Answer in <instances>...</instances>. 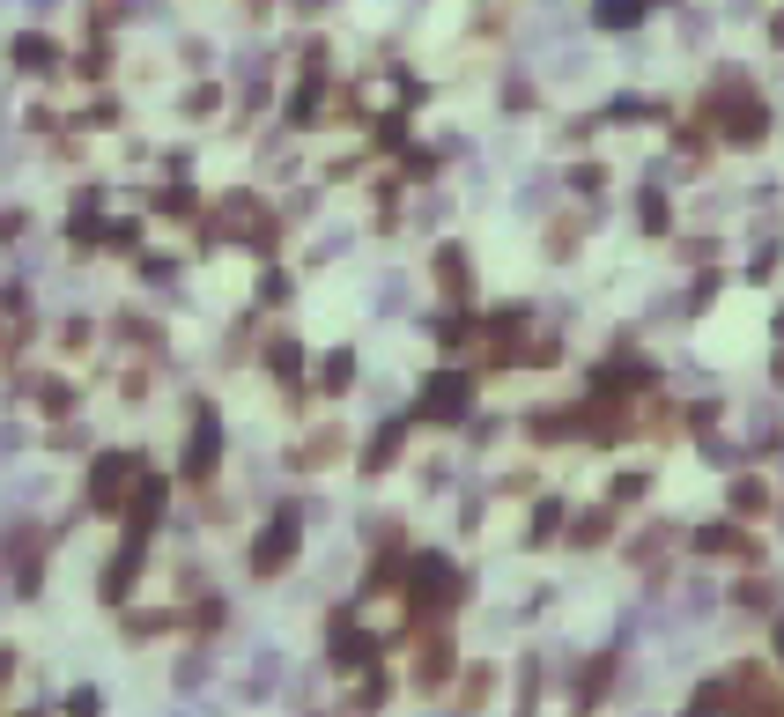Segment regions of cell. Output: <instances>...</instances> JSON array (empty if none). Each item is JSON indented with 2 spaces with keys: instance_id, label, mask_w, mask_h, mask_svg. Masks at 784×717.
<instances>
[{
  "instance_id": "6da1fadb",
  "label": "cell",
  "mask_w": 784,
  "mask_h": 717,
  "mask_svg": "<svg viewBox=\"0 0 784 717\" xmlns=\"http://www.w3.org/2000/svg\"><path fill=\"white\" fill-rule=\"evenodd\" d=\"M289 555H296V518H274V525H267V540L252 547V570H259V577H274Z\"/></svg>"
},
{
  "instance_id": "7a4b0ae2",
  "label": "cell",
  "mask_w": 784,
  "mask_h": 717,
  "mask_svg": "<svg viewBox=\"0 0 784 717\" xmlns=\"http://www.w3.org/2000/svg\"><path fill=\"white\" fill-rule=\"evenodd\" d=\"M126 488V459H97V503H119Z\"/></svg>"
},
{
  "instance_id": "3957f363",
  "label": "cell",
  "mask_w": 784,
  "mask_h": 717,
  "mask_svg": "<svg viewBox=\"0 0 784 717\" xmlns=\"http://www.w3.org/2000/svg\"><path fill=\"white\" fill-rule=\"evenodd\" d=\"M215 459V422H200V437H193V451H185V466H193V474H200V466H208Z\"/></svg>"
},
{
  "instance_id": "277c9868",
  "label": "cell",
  "mask_w": 784,
  "mask_h": 717,
  "mask_svg": "<svg viewBox=\"0 0 784 717\" xmlns=\"http://www.w3.org/2000/svg\"><path fill=\"white\" fill-rule=\"evenodd\" d=\"M15 60H23V67H52V45H45V37H23V45H15Z\"/></svg>"
},
{
  "instance_id": "5b68a950",
  "label": "cell",
  "mask_w": 784,
  "mask_h": 717,
  "mask_svg": "<svg viewBox=\"0 0 784 717\" xmlns=\"http://www.w3.org/2000/svg\"><path fill=\"white\" fill-rule=\"evenodd\" d=\"M67 717H97V688H74V703H67Z\"/></svg>"
}]
</instances>
